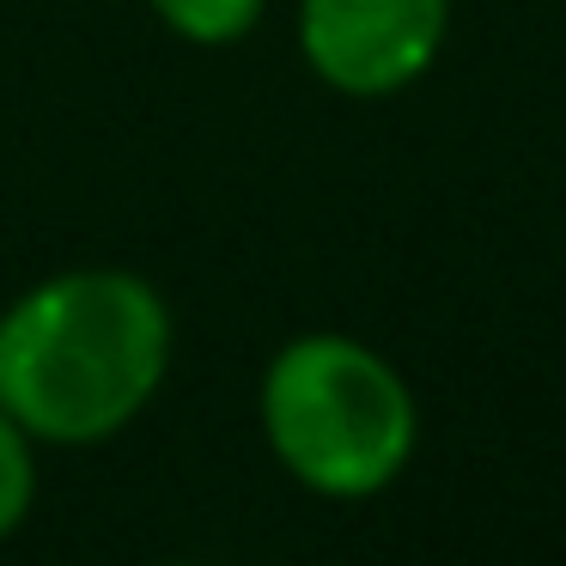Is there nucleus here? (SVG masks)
Listing matches in <instances>:
<instances>
[{
  "mask_svg": "<svg viewBox=\"0 0 566 566\" xmlns=\"http://www.w3.org/2000/svg\"><path fill=\"white\" fill-rule=\"evenodd\" d=\"M171 366V311L128 269H67L0 317V408L38 444L123 432Z\"/></svg>",
  "mask_w": 566,
  "mask_h": 566,
  "instance_id": "f257e3e1",
  "label": "nucleus"
},
{
  "mask_svg": "<svg viewBox=\"0 0 566 566\" xmlns=\"http://www.w3.org/2000/svg\"><path fill=\"white\" fill-rule=\"evenodd\" d=\"M262 432L298 488L371 500L415 457V396L378 347L354 335H298L262 371Z\"/></svg>",
  "mask_w": 566,
  "mask_h": 566,
  "instance_id": "f03ea898",
  "label": "nucleus"
},
{
  "mask_svg": "<svg viewBox=\"0 0 566 566\" xmlns=\"http://www.w3.org/2000/svg\"><path fill=\"white\" fill-rule=\"evenodd\" d=\"M451 0H298V50L323 86L390 98L444 50Z\"/></svg>",
  "mask_w": 566,
  "mask_h": 566,
  "instance_id": "7ed1b4c3",
  "label": "nucleus"
},
{
  "mask_svg": "<svg viewBox=\"0 0 566 566\" xmlns=\"http://www.w3.org/2000/svg\"><path fill=\"white\" fill-rule=\"evenodd\" d=\"M269 0H153V13L171 38L196 43V50H226L256 31Z\"/></svg>",
  "mask_w": 566,
  "mask_h": 566,
  "instance_id": "20e7f679",
  "label": "nucleus"
},
{
  "mask_svg": "<svg viewBox=\"0 0 566 566\" xmlns=\"http://www.w3.org/2000/svg\"><path fill=\"white\" fill-rule=\"evenodd\" d=\"M31 444L38 439L0 408V542L25 524L31 500H38V457H31Z\"/></svg>",
  "mask_w": 566,
  "mask_h": 566,
  "instance_id": "39448f33",
  "label": "nucleus"
}]
</instances>
